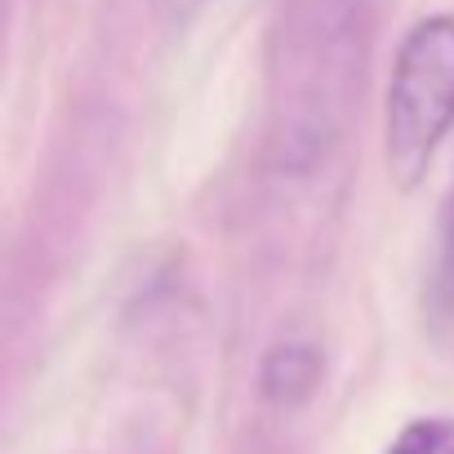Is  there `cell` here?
Returning <instances> with one entry per match:
<instances>
[{
	"label": "cell",
	"instance_id": "cell-1",
	"mask_svg": "<svg viewBox=\"0 0 454 454\" xmlns=\"http://www.w3.org/2000/svg\"><path fill=\"white\" fill-rule=\"evenodd\" d=\"M454 125V14L419 19L392 63L383 156L396 187H419L441 138Z\"/></svg>",
	"mask_w": 454,
	"mask_h": 454
},
{
	"label": "cell",
	"instance_id": "cell-2",
	"mask_svg": "<svg viewBox=\"0 0 454 454\" xmlns=\"http://www.w3.org/2000/svg\"><path fill=\"white\" fill-rule=\"evenodd\" d=\"M321 383V352L312 343H277L268 356H263V370H259V387L272 405L290 410V405H303Z\"/></svg>",
	"mask_w": 454,
	"mask_h": 454
},
{
	"label": "cell",
	"instance_id": "cell-3",
	"mask_svg": "<svg viewBox=\"0 0 454 454\" xmlns=\"http://www.w3.org/2000/svg\"><path fill=\"white\" fill-rule=\"evenodd\" d=\"M387 454H454V419H414L396 432Z\"/></svg>",
	"mask_w": 454,
	"mask_h": 454
},
{
	"label": "cell",
	"instance_id": "cell-4",
	"mask_svg": "<svg viewBox=\"0 0 454 454\" xmlns=\"http://www.w3.org/2000/svg\"><path fill=\"white\" fill-rule=\"evenodd\" d=\"M200 5H205V0H156V10H160L169 23H187Z\"/></svg>",
	"mask_w": 454,
	"mask_h": 454
}]
</instances>
